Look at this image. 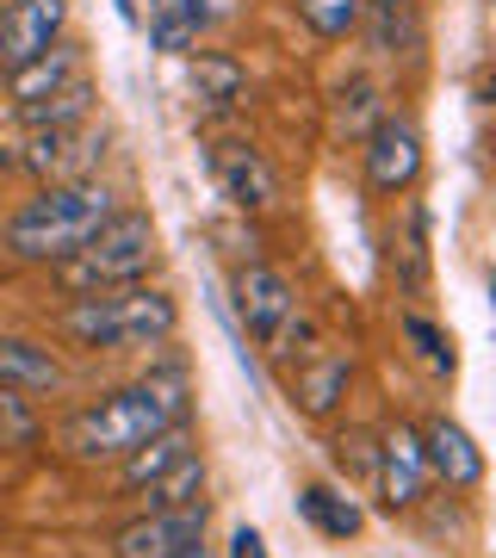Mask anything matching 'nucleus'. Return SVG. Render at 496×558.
Returning a JSON list of instances; mask_svg holds the SVG:
<instances>
[{"label": "nucleus", "instance_id": "14", "mask_svg": "<svg viewBox=\"0 0 496 558\" xmlns=\"http://www.w3.org/2000/svg\"><path fill=\"white\" fill-rule=\"evenodd\" d=\"M0 385L7 391H57L62 385V366L50 348H38V341H25V336H0Z\"/></svg>", "mask_w": 496, "mask_h": 558}, {"label": "nucleus", "instance_id": "27", "mask_svg": "<svg viewBox=\"0 0 496 558\" xmlns=\"http://www.w3.org/2000/svg\"><path fill=\"white\" fill-rule=\"evenodd\" d=\"M391 7H416V0H366V13H391Z\"/></svg>", "mask_w": 496, "mask_h": 558}, {"label": "nucleus", "instance_id": "7", "mask_svg": "<svg viewBox=\"0 0 496 558\" xmlns=\"http://www.w3.org/2000/svg\"><path fill=\"white\" fill-rule=\"evenodd\" d=\"M230 299H237V317L242 329L267 348V341L286 329V323L298 317V292H292V279L279 274V267H267V260H242L237 279H230Z\"/></svg>", "mask_w": 496, "mask_h": 558}, {"label": "nucleus", "instance_id": "22", "mask_svg": "<svg viewBox=\"0 0 496 558\" xmlns=\"http://www.w3.org/2000/svg\"><path fill=\"white\" fill-rule=\"evenodd\" d=\"M298 20L311 25L317 38H354L366 32V0H298Z\"/></svg>", "mask_w": 496, "mask_h": 558}, {"label": "nucleus", "instance_id": "17", "mask_svg": "<svg viewBox=\"0 0 496 558\" xmlns=\"http://www.w3.org/2000/svg\"><path fill=\"white\" fill-rule=\"evenodd\" d=\"M298 515L311 521L323 539H354L360 527H366L360 502L341 497V490H329V484H304V490H298Z\"/></svg>", "mask_w": 496, "mask_h": 558}, {"label": "nucleus", "instance_id": "20", "mask_svg": "<svg viewBox=\"0 0 496 558\" xmlns=\"http://www.w3.org/2000/svg\"><path fill=\"white\" fill-rule=\"evenodd\" d=\"M87 112H94V81L81 75V81H69V87H57L50 100H25L20 106V124H25V131H50V124L87 119Z\"/></svg>", "mask_w": 496, "mask_h": 558}, {"label": "nucleus", "instance_id": "28", "mask_svg": "<svg viewBox=\"0 0 496 558\" xmlns=\"http://www.w3.org/2000/svg\"><path fill=\"white\" fill-rule=\"evenodd\" d=\"M112 7H119L124 20H137V0H112Z\"/></svg>", "mask_w": 496, "mask_h": 558}, {"label": "nucleus", "instance_id": "13", "mask_svg": "<svg viewBox=\"0 0 496 558\" xmlns=\"http://www.w3.org/2000/svg\"><path fill=\"white\" fill-rule=\"evenodd\" d=\"M218 20H230V0H149V44L161 57H186Z\"/></svg>", "mask_w": 496, "mask_h": 558}, {"label": "nucleus", "instance_id": "2", "mask_svg": "<svg viewBox=\"0 0 496 558\" xmlns=\"http://www.w3.org/2000/svg\"><path fill=\"white\" fill-rule=\"evenodd\" d=\"M112 211H119V199H112L106 180H62V186H44L38 199H25L20 211L7 218V248L20 260L57 267V260L75 255Z\"/></svg>", "mask_w": 496, "mask_h": 558}, {"label": "nucleus", "instance_id": "4", "mask_svg": "<svg viewBox=\"0 0 496 558\" xmlns=\"http://www.w3.org/2000/svg\"><path fill=\"white\" fill-rule=\"evenodd\" d=\"M161 255V236H156V218L143 211H112L99 223L94 236L81 242L69 260H57V279L69 292H112V286H137Z\"/></svg>", "mask_w": 496, "mask_h": 558}, {"label": "nucleus", "instance_id": "5", "mask_svg": "<svg viewBox=\"0 0 496 558\" xmlns=\"http://www.w3.org/2000/svg\"><path fill=\"white\" fill-rule=\"evenodd\" d=\"M106 143L112 131L87 112L75 124H50V131H32L20 143V156H0V168H25L38 174L44 186H62V180H94V168L106 161Z\"/></svg>", "mask_w": 496, "mask_h": 558}, {"label": "nucleus", "instance_id": "23", "mask_svg": "<svg viewBox=\"0 0 496 558\" xmlns=\"http://www.w3.org/2000/svg\"><path fill=\"white\" fill-rule=\"evenodd\" d=\"M25 440H38V410L25 391L0 385V447H25Z\"/></svg>", "mask_w": 496, "mask_h": 558}, {"label": "nucleus", "instance_id": "26", "mask_svg": "<svg viewBox=\"0 0 496 558\" xmlns=\"http://www.w3.org/2000/svg\"><path fill=\"white\" fill-rule=\"evenodd\" d=\"M230 558H267V539H261V527H237V534H230Z\"/></svg>", "mask_w": 496, "mask_h": 558}, {"label": "nucleus", "instance_id": "24", "mask_svg": "<svg viewBox=\"0 0 496 558\" xmlns=\"http://www.w3.org/2000/svg\"><path fill=\"white\" fill-rule=\"evenodd\" d=\"M403 336L416 341V354L435 366V373H453V341H447V329L428 317H416V311H403Z\"/></svg>", "mask_w": 496, "mask_h": 558}, {"label": "nucleus", "instance_id": "9", "mask_svg": "<svg viewBox=\"0 0 496 558\" xmlns=\"http://www.w3.org/2000/svg\"><path fill=\"white\" fill-rule=\"evenodd\" d=\"M205 521H211L205 502H193V509H149L131 527H119L112 558H180L186 546L205 539Z\"/></svg>", "mask_w": 496, "mask_h": 558}, {"label": "nucleus", "instance_id": "15", "mask_svg": "<svg viewBox=\"0 0 496 558\" xmlns=\"http://www.w3.org/2000/svg\"><path fill=\"white\" fill-rule=\"evenodd\" d=\"M198 440H193V428H186V422H174V428H161V435H149L143 440V447H131V453H124V490H143V484H156L161 472H168V465H180V459L193 453Z\"/></svg>", "mask_w": 496, "mask_h": 558}, {"label": "nucleus", "instance_id": "29", "mask_svg": "<svg viewBox=\"0 0 496 558\" xmlns=\"http://www.w3.org/2000/svg\"><path fill=\"white\" fill-rule=\"evenodd\" d=\"M180 558H205V539H198V546H186V553H180Z\"/></svg>", "mask_w": 496, "mask_h": 558}, {"label": "nucleus", "instance_id": "21", "mask_svg": "<svg viewBox=\"0 0 496 558\" xmlns=\"http://www.w3.org/2000/svg\"><path fill=\"white\" fill-rule=\"evenodd\" d=\"M143 497H149V509H193V502H205V459L186 453L156 484H143Z\"/></svg>", "mask_w": 496, "mask_h": 558}, {"label": "nucleus", "instance_id": "25", "mask_svg": "<svg viewBox=\"0 0 496 558\" xmlns=\"http://www.w3.org/2000/svg\"><path fill=\"white\" fill-rule=\"evenodd\" d=\"M366 100H373V87H366V81H354V87H341V124H360Z\"/></svg>", "mask_w": 496, "mask_h": 558}, {"label": "nucleus", "instance_id": "1", "mask_svg": "<svg viewBox=\"0 0 496 558\" xmlns=\"http://www.w3.org/2000/svg\"><path fill=\"white\" fill-rule=\"evenodd\" d=\"M174 422H186V385H180V373H168V379H137L124 391H106L87 410L62 416L57 447L69 459L99 465V459H124L131 447H143L149 435L174 428Z\"/></svg>", "mask_w": 496, "mask_h": 558}, {"label": "nucleus", "instance_id": "10", "mask_svg": "<svg viewBox=\"0 0 496 558\" xmlns=\"http://www.w3.org/2000/svg\"><path fill=\"white\" fill-rule=\"evenodd\" d=\"M416 174H422V131L410 119L385 112L366 131V186L373 193H410Z\"/></svg>", "mask_w": 496, "mask_h": 558}, {"label": "nucleus", "instance_id": "6", "mask_svg": "<svg viewBox=\"0 0 496 558\" xmlns=\"http://www.w3.org/2000/svg\"><path fill=\"white\" fill-rule=\"evenodd\" d=\"M373 484H378V502L403 515L428 497V453H422V428H385L373 447Z\"/></svg>", "mask_w": 496, "mask_h": 558}, {"label": "nucleus", "instance_id": "3", "mask_svg": "<svg viewBox=\"0 0 496 558\" xmlns=\"http://www.w3.org/2000/svg\"><path fill=\"white\" fill-rule=\"evenodd\" d=\"M180 329V304L161 286H112V292H87L62 311V336L99 354H119V348H156Z\"/></svg>", "mask_w": 496, "mask_h": 558}, {"label": "nucleus", "instance_id": "18", "mask_svg": "<svg viewBox=\"0 0 496 558\" xmlns=\"http://www.w3.org/2000/svg\"><path fill=\"white\" fill-rule=\"evenodd\" d=\"M186 81L205 106H237L249 94V75H242L237 57H211V50H186Z\"/></svg>", "mask_w": 496, "mask_h": 558}, {"label": "nucleus", "instance_id": "12", "mask_svg": "<svg viewBox=\"0 0 496 558\" xmlns=\"http://www.w3.org/2000/svg\"><path fill=\"white\" fill-rule=\"evenodd\" d=\"M422 453H428V478H440L447 490H477L484 484V447L453 416H435L422 428Z\"/></svg>", "mask_w": 496, "mask_h": 558}, {"label": "nucleus", "instance_id": "11", "mask_svg": "<svg viewBox=\"0 0 496 558\" xmlns=\"http://www.w3.org/2000/svg\"><path fill=\"white\" fill-rule=\"evenodd\" d=\"M211 174H218L223 199H237L242 211H274L279 205V174L267 168L261 149H249V143H218V149H211Z\"/></svg>", "mask_w": 496, "mask_h": 558}, {"label": "nucleus", "instance_id": "19", "mask_svg": "<svg viewBox=\"0 0 496 558\" xmlns=\"http://www.w3.org/2000/svg\"><path fill=\"white\" fill-rule=\"evenodd\" d=\"M348 379H354V360L348 354H323L317 366H304V373H298V410H304V416H329V410H336L341 403V391H348Z\"/></svg>", "mask_w": 496, "mask_h": 558}, {"label": "nucleus", "instance_id": "16", "mask_svg": "<svg viewBox=\"0 0 496 558\" xmlns=\"http://www.w3.org/2000/svg\"><path fill=\"white\" fill-rule=\"evenodd\" d=\"M81 75H87V69H81V50L57 38L38 62L13 69V100H20V106H25V100H50L57 87H69V81H81Z\"/></svg>", "mask_w": 496, "mask_h": 558}, {"label": "nucleus", "instance_id": "8", "mask_svg": "<svg viewBox=\"0 0 496 558\" xmlns=\"http://www.w3.org/2000/svg\"><path fill=\"white\" fill-rule=\"evenodd\" d=\"M69 25V0H7L0 7V75L38 62Z\"/></svg>", "mask_w": 496, "mask_h": 558}]
</instances>
